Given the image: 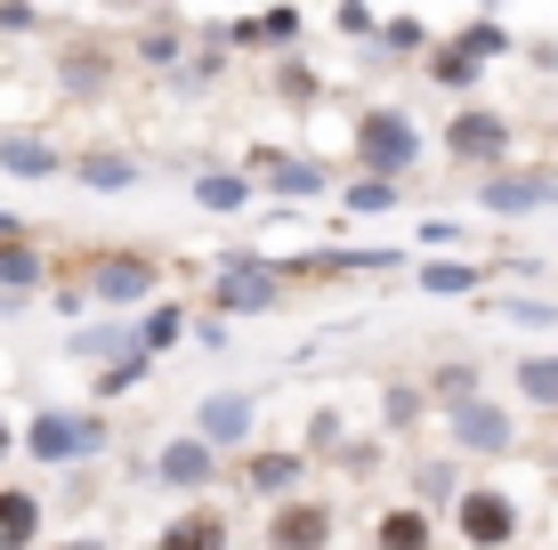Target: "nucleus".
<instances>
[{
  "label": "nucleus",
  "mask_w": 558,
  "mask_h": 550,
  "mask_svg": "<svg viewBox=\"0 0 558 550\" xmlns=\"http://www.w3.org/2000/svg\"><path fill=\"white\" fill-rule=\"evenodd\" d=\"M437 510H421V502H389L373 518V550H437Z\"/></svg>",
  "instance_id": "obj_19"
},
{
  "label": "nucleus",
  "mask_w": 558,
  "mask_h": 550,
  "mask_svg": "<svg viewBox=\"0 0 558 550\" xmlns=\"http://www.w3.org/2000/svg\"><path fill=\"white\" fill-rule=\"evenodd\" d=\"M340 25H349V33H373V9H364V0H349V9H340Z\"/></svg>",
  "instance_id": "obj_42"
},
{
  "label": "nucleus",
  "mask_w": 558,
  "mask_h": 550,
  "mask_svg": "<svg viewBox=\"0 0 558 550\" xmlns=\"http://www.w3.org/2000/svg\"><path fill=\"white\" fill-rule=\"evenodd\" d=\"M130 349H138V325H82V332H65L73 365H113V356H130Z\"/></svg>",
  "instance_id": "obj_24"
},
{
  "label": "nucleus",
  "mask_w": 558,
  "mask_h": 550,
  "mask_svg": "<svg viewBox=\"0 0 558 550\" xmlns=\"http://www.w3.org/2000/svg\"><path fill=\"white\" fill-rule=\"evenodd\" d=\"M486 259H413V283L429 300H470V292H486Z\"/></svg>",
  "instance_id": "obj_22"
},
{
  "label": "nucleus",
  "mask_w": 558,
  "mask_h": 550,
  "mask_svg": "<svg viewBox=\"0 0 558 550\" xmlns=\"http://www.w3.org/2000/svg\"><path fill=\"white\" fill-rule=\"evenodd\" d=\"M146 381H154V356H146V349H130V356H113V365H98L89 396H98V405H122V396H138Z\"/></svg>",
  "instance_id": "obj_27"
},
{
  "label": "nucleus",
  "mask_w": 558,
  "mask_h": 550,
  "mask_svg": "<svg viewBox=\"0 0 558 550\" xmlns=\"http://www.w3.org/2000/svg\"><path fill=\"white\" fill-rule=\"evenodd\" d=\"M437 421H446V453H461V462H502V453H518V413L502 396H470V405L437 413Z\"/></svg>",
  "instance_id": "obj_7"
},
{
  "label": "nucleus",
  "mask_w": 558,
  "mask_h": 550,
  "mask_svg": "<svg viewBox=\"0 0 558 550\" xmlns=\"http://www.w3.org/2000/svg\"><path fill=\"white\" fill-rule=\"evenodd\" d=\"M510 155H518V130H510V113H494V106H461L453 122H446V162L477 170V179L510 170Z\"/></svg>",
  "instance_id": "obj_8"
},
{
  "label": "nucleus",
  "mask_w": 558,
  "mask_h": 550,
  "mask_svg": "<svg viewBox=\"0 0 558 550\" xmlns=\"http://www.w3.org/2000/svg\"><path fill=\"white\" fill-rule=\"evenodd\" d=\"M138 57H146V65H170V57H179V33H146Z\"/></svg>",
  "instance_id": "obj_38"
},
{
  "label": "nucleus",
  "mask_w": 558,
  "mask_h": 550,
  "mask_svg": "<svg viewBox=\"0 0 558 550\" xmlns=\"http://www.w3.org/2000/svg\"><path fill=\"white\" fill-rule=\"evenodd\" d=\"M154 550H235V510H219V502H186L179 518H162Z\"/></svg>",
  "instance_id": "obj_14"
},
{
  "label": "nucleus",
  "mask_w": 558,
  "mask_h": 550,
  "mask_svg": "<svg viewBox=\"0 0 558 550\" xmlns=\"http://www.w3.org/2000/svg\"><path fill=\"white\" fill-rule=\"evenodd\" d=\"M332 542H340V510L324 494L276 502V510H267V526H259V550H332Z\"/></svg>",
  "instance_id": "obj_12"
},
{
  "label": "nucleus",
  "mask_w": 558,
  "mask_h": 550,
  "mask_svg": "<svg viewBox=\"0 0 558 550\" xmlns=\"http://www.w3.org/2000/svg\"><path fill=\"white\" fill-rule=\"evenodd\" d=\"M461 486H470L461 453H421V462H413V502H421V510H437V518H446V510L461 502Z\"/></svg>",
  "instance_id": "obj_20"
},
{
  "label": "nucleus",
  "mask_w": 558,
  "mask_h": 550,
  "mask_svg": "<svg viewBox=\"0 0 558 550\" xmlns=\"http://www.w3.org/2000/svg\"><path fill=\"white\" fill-rule=\"evenodd\" d=\"M421 73H429V82H437V89H477V73H486V65H477V57H470V49H453V41H437V49H429V65H421Z\"/></svg>",
  "instance_id": "obj_30"
},
{
  "label": "nucleus",
  "mask_w": 558,
  "mask_h": 550,
  "mask_svg": "<svg viewBox=\"0 0 558 550\" xmlns=\"http://www.w3.org/2000/svg\"><path fill=\"white\" fill-rule=\"evenodd\" d=\"M16 235H33V227L16 219V211H0V243H16Z\"/></svg>",
  "instance_id": "obj_43"
},
{
  "label": "nucleus",
  "mask_w": 558,
  "mask_h": 550,
  "mask_svg": "<svg viewBox=\"0 0 558 550\" xmlns=\"http://www.w3.org/2000/svg\"><path fill=\"white\" fill-rule=\"evenodd\" d=\"M340 203H349L356 219H389V211H397L405 195H397V179H373V170H356V179L340 186Z\"/></svg>",
  "instance_id": "obj_28"
},
{
  "label": "nucleus",
  "mask_w": 558,
  "mask_h": 550,
  "mask_svg": "<svg viewBox=\"0 0 558 550\" xmlns=\"http://www.w3.org/2000/svg\"><path fill=\"white\" fill-rule=\"evenodd\" d=\"M380 49H397V57H413V49H429V33L413 25V16H389L380 25Z\"/></svg>",
  "instance_id": "obj_35"
},
{
  "label": "nucleus",
  "mask_w": 558,
  "mask_h": 550,
  "mask_svg": "<svg viewBox=\"0 0 558 550\" xmlns=\"http://www.w3.org/2000/svg\"><path fill=\"white\" fill-rule=\"evenodd\" d=\"M421 413H437L429 389H421V381H389V396H380V421H389V429H413Z\"/></svg>",
  "instance_id": "obj_32"
},
{
  "label": "nucleus",
  "mask_w": 558,
  "mask_h": 550,
  "mask_svg": "<svg viewBox=\"0 0 558 550\" xmlns=\"http://www.w3.org/2000/svg\"><path fill=\"white\" fill-rule=\"evenodd\" d=\"M49 283H57V259H49V243H41V235L0 243V292L33 300V292H49Z\"/></svg>",
  "instance_id": "obj_17"
},
{
  "label": "nucleus",
  "mask_w": 558,
  "mask_h": 550,
  "mask_svg": "<svg viewBox=\"0 0 558 550\" xmlns=\"http://www.w3.org/2000/svg\"><path fill=\"white\" fill-rule=\"evenodd\" d=\"M421 389H429V405H437V413H453V405H470V396H486V372H477L470 356H446V365H437Z\"/></svg>",
  "instance_id": "obj_26"
},
{
  "label": "nucleus",
  "mask_w": 558,
  "mask_h": 550,
  "mask_svg": "<svg viewBox=\"0 0 558 550\" xmlns=\"http://www.w3.org/2000/svg\"><path fill=\"white\" fill-rule=\"evenodd\" d=\"M65 179H82L89 195H130V186L146 179V162L130 155V146H82V155H73V170Z\"/></svg>",
  "instance_id": "obj_15"
},
{
  "label": "nucleus",
  "mask_w": 558,
  "mask_h": 550,
  "mask_svg": "<svg viewBox=\"0 0 558 550\" xmlns=\"http://www.w3.org/2000/svg\"><path fill=\"white\" fill-rule=\"evenodd\" d=\"M477 211L486 219H543V211H558V170H543V162L494 170V179H477Z\"/></svg>",
  "instance_id": "obj_9"
},
{
  "label": "nucleus",
  "mask_w": 558,
  "mask_h": 550,
  "mask_svg": "<svg viewBox=\"0 0 558 550\" xmlns=\"http://www.w3.org/2000/svg\"><path fill=\"white\" fill-rule=\"evenodd\" d=\"M259 195H276V203H324V195H332V170H324L316 155H283L259 179Z\"/></svg>",
  "instance_id": "obj_21"
},
{
  "label": "nucleus",
  "mask_w": 558,
  "mask_h": 550,
  "mask_svg": "<svg viewBox=\"0 0 558 550\" xmlns=\"http://www.w3.org/2000/svg\"><path fill=\"white\" fill-rule=\"evenodd\" d=\"M162 259L146 252V243H106V252H89L82 259V283H89V300H98V308H154V300H162Z\"/></svg>",
  "instance_id": "obj_2"
},
{
  "label": "nucleus",
  "mask_w": 558,
  "mask_h": 550,
  "mask_svg": "<svg viewBox=\"0 0 558 550\" xmlns=\"http://www.w3.org/2000/svg\"><path fill=\"white\" fill-rule=\"evenodd\" d=\"M113 9H146V0H113Z\"/></svg>",
  "instance_id": "obj_44"
},
{
  "label": "nucleus",
  "mask_w": 558,
  "mask_h": 550,
  "mask_svg": "<svg viewBox=\"0 0 558 550\" xmlns=\"http://www.w3.org/2000/svg\"><path fill=\"white\" fill-rule=\"evenodd\" d=\"M186 340H195V349H210V356H219V349H227V316H195V332H186Z\"/></svg>",
  "instance_id": "obj_37"
},
{
  "label": "nucleus",
  "mask_w": 558,
  "mask_h": 550,
  "mask_svg": "<svg viewBox=\"0 0 558 550\" xmlns=\"http://www.w3.org/2000/svg\"><path fill=\"white\" fill-rule=\"evenodd\" d=\"M186 429L210 438L219 453H252V438H259V389H210V396H195Z\"/></svg>",
  "instance_id": "obj_11"
},
{
  "label": "nucleus",
  "mask_w": 558,
  "mask_h": 550,
  "mask_svg": "<svg viewBox=\"0 0 558 550\" xmlns=\"http://www.w3.org/2000/svg\"><path fill=\"white\" fill-rule=\"evenodd\" d=\"M186 195H195L210 219H243V211L259 203V179H252V170H195V179H186Z\"/></svg>",
  "instance_id": "obj_18"
},
{
  "label": "nucleus",
  "mask_w": 558,
  "mask_h": 550,
  "mask_svg": "<svg viewBox=\"0 0 558 550\" xmlns=\"http://www.w3.org/2000/svg\"><path fill=\"white\" fill-rule=\"evenodd\" d=\"M307 469H316V453H307V445H252L227 478H235V494H252V502L276 510V502H292L307 486Z\"/></svg>",
  "instance_id": "obj_10"
},
{
  "label": "nucleus",
  "mask_w": 558,
  "mask_h": 550,
  "mask_svg": "<svg viewBox=\"0 0 558 550\" xmlns=\"http://www.w3.org/2000/svg\"><path fill=\"white\" fill-rule=\"evenodd\" d=\"M73 155L57 138H41V130H0V179H25V186H49L65 179Z\"/></svg>",
  "instance_id": "obj_13"
},
{
  "label": "nucleus",
  "mask_w": 558,
  "mask_h": 550,
  "mask_svg": "<svg viewBox=\"0 0 558 550\" xmlns=\"http://www.w3.org/2000/svg\"><path fill=\"white\" fill-rule=\"evenodd\" d=\"M494 316H502V325H526V332H550V325H558V300H534V292H502V300H494Z\"/></svg>",
  "instance_id": "obj_31"
},
{
  "label": "nucleus",
  "mask_w": 558,
  "mask_h": 550,
  "mask_svg": "<svg viewBox=\"0 0 558 550\" xmlns=\"http://www.w3.org/2000/svg\"><path fill=\"white\" fill-rule=\"evenodd\" d=\"M446 526H453L461 550H518V535H526V510H518L510 486L470 478V486H461V502L446 510Z\"/></svg>",
  "instance_id": "obj_4"
},
{
  "label": "nucleus",
  "mask_w": 558,
  "mask_h": 550,
  "mask_svg": "<svg viewBox=\"0 0 558 550\" xmlns=\"http://www.w3.org/2000/svg\"><path fill=\"white\" fill-rule=\"evenodd\" d=\"M307 453H316V462H324V453H340V445H349V429H340V413L332 405H324V413H307V438H300Z\"/></svg>",
  "instance_id": "obj_34"
},
{
  "label": "nucleus",
  "mask_w": 558,
  "mask_h": 550,
  "mask_svg": "<svg viewBox=\"0 0 558 550\" xmlns=\"http://www.w3.org/2000/svg\"><path fill=\"white\" fill-rule=\"evenodd\" d=\"M49 550H113L106 535H49Z\"/></svg>",
  "instance_id": "obj_40"
},
{
  "label": "nucleus",
  "mask_w": 558,
  "mask_h": 550,
  "mask_svg": "<svg viewBox=\"0 0 558 550\" xmlns=\"http://www.w3.org/2000/svg\"><path fill=\"white\" fill-rule=\"evenodd\" d=\"M49 300H57V316H82V308H98V300H89V283H49Z\"/></svg>",
  "instance_id": "obj_36"
},
{
  "label": "nucleus",
  "mask_w": 558,
  "mask_h": 550,
  "mask_svg": "<svg viewBox=\"0 0 558 550\" xmlns=\"http://www.w3.org/2000/svg\"><path fill=\"white\" fill-rule=\"evenodd\" d=\"M57 89H65V98H106V89H113V65H106V57H65V65H57Z\"/></svg>",
  "instance_id": "obj_29"
},
{
  "label": "nucleus",
  "mask_w": 558,
  "mask_h": 550,
  "mask_svg": "<svg viewBox=\"0 0 558 550\" xmlns=\"http://www.w3.org/2000/svg\"><path fill=\"white\" fill-rule=\"evenodd\" d=\"M0 25H9V33H25V25H33V9H25V0H0Z\"/></svg>",
  "instance_id": "obj_41"
},
{
  "label": "nucleus",
  "mask_w": 558,
  "mask_h": 550,
  "mask_svg": "<svg viewBox=\"0 0 558 550\" xmlns=\"http://www.w3.org/2000/svg\"><path fill=\"white\" fill-rule=\"evenodd\" d=\"M25 453V421H9V405H0V462H16Z\"/></svg>",
  "instance_id": "obj_39"
},
{
  "label": "nucleus",
  "mask_w": 558,
  "mask_h": 550,
  "mask_svg": "<svg viewBox=\"0 0 558 550\" xmlns=\"http://www.w3.org/2000/svg\"><path fill=\"white\" fill-rule=\"evenodd\" d=\"M106 405H57V396H41V405L25 413V462L33 469H82L106 453Z\"/></svg>",
  "instance_id": "obj_1"
},
{
  "label": "nucleus",
  "mask_w": 558,
  "mask_h": 550,
  "mask_svg": "<svg viewBox=\"0 0 558 550\" xmlns=\"http://www.w3.org/2000/svg\"><path fill=\"white\" fill-rule=\"evenodd\" d=\"M227 453L210 445V438H195V429H179V438H162L154 445V462H146V478L154 486H170V494H186V502H210V486L227 478Z\"/></svg>",
  "instance_id": "obj_6"
},
{
  "label": "nucleus",
  "mask_w": 558,
  "mask_h": 550,
  "mask_svg": "<svg viewBox=\"0 0 558 550\" xmlns=\"http://www.w3.org/2000/svg\"><path fill=\"white\" fill-rule=\"evenodd\" d=\"M0 550H49V502L33 486H0Z\"/></svg>",
  "instance_id": "obj_16"
},
{
  "label": "nucleus",
  "mask_w": 558,
  "mask_h": 550,
  "mask_svg": "<svg viewBox=\"0 0 558 550\" xmlns=\"http://www.w3.org/2000/svg\"><path fill=\"white\" fill-rule=\"evenodd\" d=\"M283 300H292V283L276 276V259H259V252H219L210 259V316L243 325V316H276Z\"/></svg>",
  "instance_id": "obj_3"
},
{
  "label": "nucleus",
  "mask_w": 558,
  "mask_h": 550,
  "mask_svg": "<svg viewBox=\"0 0 558 550\" xmlns=\"http://www.w3.org/2000/svg\"><path fill=\"white\" fill-rule=\"evenodd\" d=\"M421 155H429V138H421V122L405 106H364L356 113V170L405 186V170H421Z\"/></svg>",
  "instance_id": "obj_5"
},
{
  "label": "nucleus",
  "mask_w": 558,
  "mask_h": 550,
  "mask_svg": "<svg viewBox=\"0 0 558 550\" xmlns=\"http://www.w3.org/2000/svg\"><path fill=\"white\" fill-rule=\"evenodd\" d=\"M510 389H518V405H534V413H558V356H550V349L518 356V365H510Z\"/></svg>",
  "instance_id": "obj_25"
},
{
  "label": "nucleus",
  "mask_w": 558,
  "mask_h": 550,
  "mask_svg": "<svg viewBox=\"0 0 558 550\" xmlns=\"http://www.w3.org/2000/svg\"><path fill=\"white\" fill-rule=\"evenodd\" d=\"M453 49H470L477 65H486V57H510V33L494 25V16H477V25H461V33H453Z\"/></svg>",
  "instance_id": "obj_33"
},
{
  "label": "nucleus",
  "mask_w": 558,
  "mask_h": 550,
  "mask_svg": "<svg viewBox=\"0 0 558 550\" xmlns=\"http://www.w3.org/2000/svg\"><path fill=\"white\" fill-rule=\"evenodd\" d=\"M186 332H195V316H186V300H154V308H138V349L162 365L170 349H186Z\"/></svg>",
  "instance_id": "obj_23"
}]
</instances>
